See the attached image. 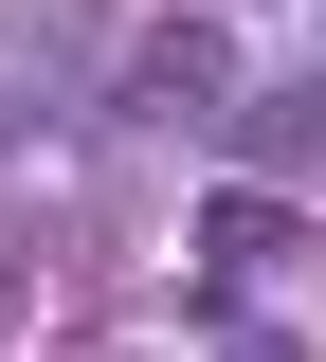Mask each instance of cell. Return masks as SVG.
Segmentation results:
<instances>
[{"instance_id": "cell-1", "label": "cell", "mask_w": 326, "mask_h": 362, "mask_svg": "<svg viewBox=\"0 0 326 362\" xmlns=\"http://www.w3.org/2000/svg\"><path fill=\"white\" fill-rule=\"evenodd\" d=\"M127 109H145V127H199V109H235V37H218V18H145Z\"/></svg>"}, {"instance_id": "cell-2", "label": "cell", "mask_w": 326, "mask_h": 362, "mask_svg": "<svg viewBox=\"0 0 326 362\" xmlns=\"http://www.w3.org/2000/svg\"><path fill=\"white\" fill-rule=\"evenodd\" d=\"M109 18H127V0H18V37H0V54H18V90H73V73L109 54Z\"/></svg>"}, {"instance_id": "cell-3", "label": "cell", "mask_w": 326, "mask_h": 362, "mask_svg": "<svg viewBox=\"0 0 326 362\" xmlns=\"http://www.w3.org/2000/svg\"><path fill=\"white\" fill-rule=\"evenodd\" d=\"M199 254H218V290H235V272H272V254H290V199H272V181L199 199Z\"/></svg>"}, {"instance_id": "cell-4", "label": "cell", "mask_w": 326, "mask_h": 362, "mask_svg": "<svg viewBox=\"0 0 326 362\" xmlns=\"http://www.w3.org/2000/svg\"><path fill=\"white\" fill-rule=\"evenodd\" d=\"M235 145H254L272 181H290V163H326V90H308V73H290V90H235Z\"/></svg>"}, {"instance_id": "cell-5", "label": "cell", "mask_w": 326, "mask_h": 362, "mask_svg": "<svg viewBox=\"0 0 326 362\" xmlns=\"http://www.w3.org/2000/svg\"><path fill=\"white\" fill-rule=\"evenodd\" d=\"M18 109H37V90H18V73H0V145H18Z\"/></svg>"}]
</instances>
